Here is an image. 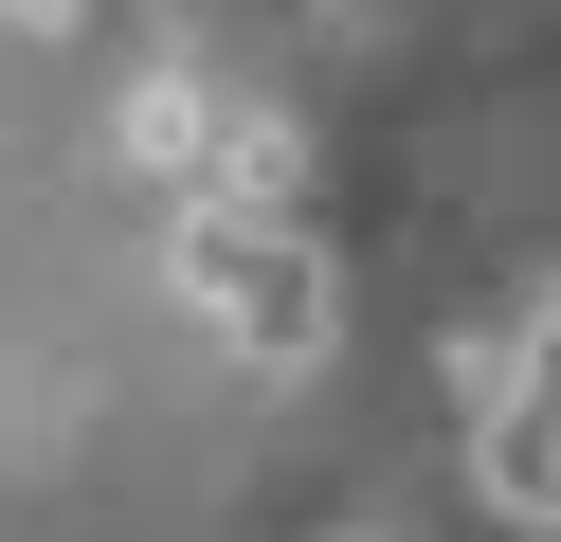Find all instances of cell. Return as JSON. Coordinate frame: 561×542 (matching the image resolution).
<instances>
[{"mask_svg":"<svg viewBox=\"0 0 561 542\" xmlns=\"http://www.w3.org/2000/svg\"><path fill=\"white\" fill-rule=\"evenodd\" d=\"M182 289L236 325V361H272V380L344 344V289H327V253H308V235H272V217H218V199H199V217H182Z\"/></svg>","mask_w":561,"mask_h":542,"instance_id":"cell-1","label":"cell"},{"mask_svg":"<svg viewBox=\"0 0 561 542\" xmlns=\"http://www.w3.org/2000/svg\"><path fill=\"white\" fill-rule=\"evenodd\" d=\"M199 127H218V108H199V72H127V108H110V145H127L146 181H182V163H199Z\"/></svg>","mask_w":561,"mask_h":542,"instance_id":"cell-2","label":"cell"},{"mask_svg":"<svg viewBox=\"0 0 561 542\" xmlns=\"http://www.w3.org/2000/svg\"><path fill=\"white\" fill-rule=\"evenodd\" d=\"M0 19H19V36H73V19H91V0H0Z\"/></svg>","mask_w":561,"mask_h":542,"instance_id":"cell-3","label":"cell"}]
</instances>
